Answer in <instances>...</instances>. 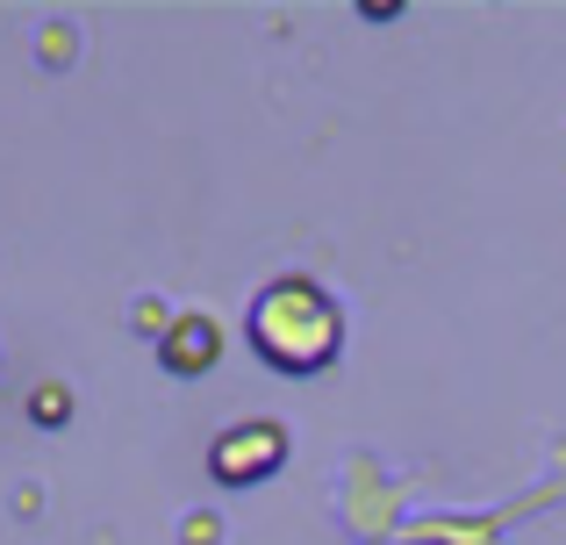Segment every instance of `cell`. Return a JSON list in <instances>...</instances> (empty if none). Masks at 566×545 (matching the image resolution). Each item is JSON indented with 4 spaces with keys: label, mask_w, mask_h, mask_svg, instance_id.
<instances>
[{
    "label": "cell",
    "mask_w": 566,
    "mask_h": 545,
    "mask_svg": "<svg viewBox=\"0 0 566 545\" xmlns=\"http://www.w3.org/2000/svg\"><path fill=\"white\" fill-rule=\"evenodd\" d=\"M244 337L273 374L287 380H308L345 352V308L323 280L308 273H273L244 308Z\"/></svg>",
    "instance_id": "cell-1"
},
{
    "label": "cell",
    "mask_w": 566,
    "mask_h": 545,
    "mask_svg": "<svg viewBox=\"0 0 566 545\" xmlns=\"http://www.w3.org/2000/svg\"><path fill=\"white\" fill-rule=\"evenodd\" d=\"M294 438L280 417H244L230 423V431H216V446H208V474L222 481V489H259V481H273L280 467H287Z\"/></svg>",
    "instance_id": "cell-2"
},
{
    "label": "cell",
    "mask_w": 566,
    "mask_h": 545,
    "mask_svg": "<svg viewBox=\"0 0 566 545\" xmlns=\"http://www.w3.org/2000/svg\"><path fill=\"white\" fill-rule=\"evenodd\" d=\"M158 359H166V374L201 380L208 366L222 359V323L208 316V308H180V316H172V331L158 337Z\"/></svg>",
    "instance_id": "cell-3"
},
{
    "label": "cell",
    "mask_w": 566,
    "mask_h": 545,
    "mask_svg": "<svg viewBox=\"0 0 566 545\" xmlns=\"http://www.w3.org/2000/svg\"><path fill=\"white\" fill-rule=\"evenodd\" d=\"M29 417H36V423H65V417H72V388H57V380H43V388L29 395Z\"/></svg>",
    "instance_id": "cell-4"
},
{
    "label": "cell",
    "mask_w": 566,
    "mask_h": 545,
    "mask_svg": "<svg viewBox=\"0 0 566 545\" xmlns=\"http://www.w3.org/2000/svg\"><path fill=\"white\" fill-rule=\"evenodd\" d=\"M216 532H222V524L208 517V510H193V517L180 524V538H187V545H216Z\"/></svg>",
    "instance_id": "cell-5"
},
{
    "label": "cell",
    "mask_w": 566,
    "mask_h": 545,
    "mask_svg": "<svg viewBox=\"0 0 566 545\" xmlns=\"http://www.w3.org/2000/svg\"><path fill=\"white\" fill-rule=\"evenodd\" d=\"M43 57H51V65H57V57H72V36H57V22H51V36H43Z\"/></svg>",
    "instance_id": "cell-6"
}]
</instances>
